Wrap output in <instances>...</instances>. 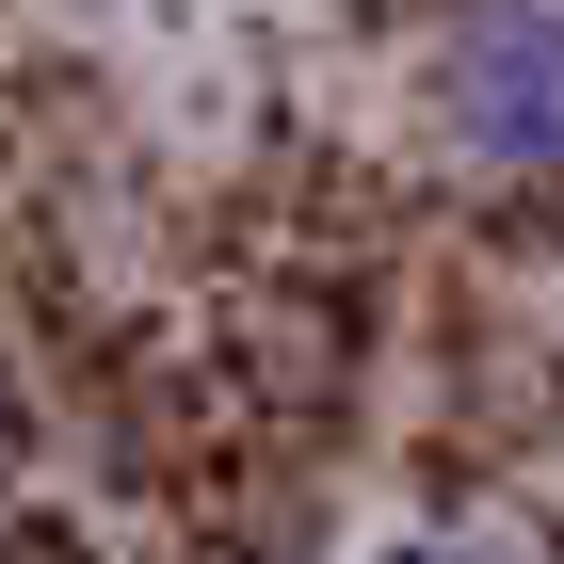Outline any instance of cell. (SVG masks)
I'll return each instance as SVG.
<instances>
[{"label": "cell", "instance_id": "6da1fadb", "mask_svg": "<svg viewBox=\"0 0 564 564\" xmlns=\"http://www.w3.org/2000/svg\"><path fill=\"white\" fill-rule=\"evenodd\" d=\"M420 130L484 194H564V0H435Z\"/></svg>", "mask_w": 564, "mask_h": 564}]
</instances>
